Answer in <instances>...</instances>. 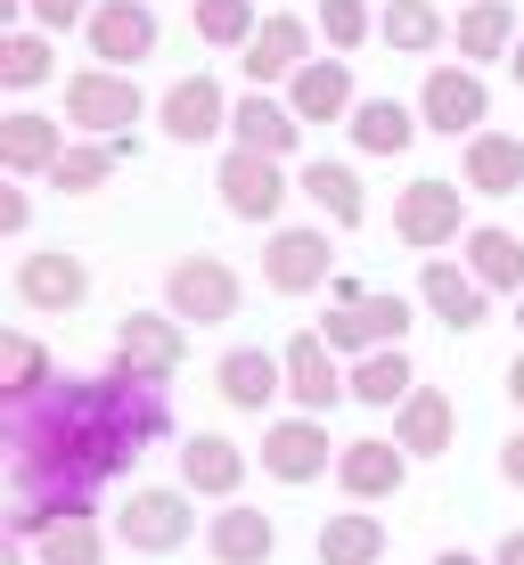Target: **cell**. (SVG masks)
<instances>
[{
	"label": "cell",
	"mask_w": 524,
	"mask_h": 565,
	"mask_svg": "<svg viewBox=\"0 0 524 565\" xmlns=\"http://www.w3.org/2000/svg\"><path fill=\"white\" fill-rule=\"evenodd\" d=\"M172 426L164 385L148 377H57L42 402L9 411V483H66V492H99L124 476Z\"/></svg>",
	"instance_id": "cell-1"
},
{
	"label": "cell",
	"mask_w": 524,
	"mask_h": 565,
	"mask_svg": "<svg viewBox=\"0 0 524 565\" xmlns=\"http://www.w3.org/2000/svg\"><path fill=\"white\" fill-rule=\"evenodd\" d=\"M115 533H124L131 557L189 550V533H197V492H181V483H131V500L115 509Z\"/></svg>",
	"instance_id": "cell-2"
},
{
	"label": "cell",
	"mask_w": 524,
	"mask_h": 565,
	"mask_svg": "<svg viewBox=\"0 0 524 565\" xmlns=\"http://www.w3.org/2000/svg\"><path fill=\"white\" fill-rule=\"evenodd\" d=\"M238 303H246V279L222 255H181L164 270V311L181 328H229V320H238Z\"/></svg>",
	"instance_id": "cell-3"
},
{
	"label": "cell",
	"mask_w": 524,
	"mask_h": 565,
	"mask_svg": "<svg viewBox=\"0 0 524 565\" xmlns=\"http://www.w3.org/2000/svg\"><path fill=\"white\" fill-rule=\"evenodd\" d=\"M66 124L83 131V140H124V131L140 124V83L115 74V66L66 74Z\"/></svg>",
	"instance_id": "cell-4"
},
{
	"label": "cell",
	"mask_w": 524,
	"mask_h": 565,
	"mask_svg": "<svg viewBox=\"0 0 524 565\" xmlns=\"http://www.w3.org/2000/svg\"><path fill=\"white\" fill-rule=\"evenodd\" d=\"M418 124L442 131V140H475L483 124H492V90H483L475 66H426V90H418Z\"/></svg>",
	"instance_id": "cell-5"
},
{
	"label": "cell",
	"mask_w": 524,
	"mask_h": 565,
	"mask_svg": "<svg viewBox=\"0 0 524 565\" xmlns=\"http://www.w3.org/2000/svg\"><path fill=\"white\" fill-rule=\"evenodd\" d=\"M213 189H222L229 222H255V230H270V222H279V205L296 198V181L279 172V156H255V148H229L222 172H213Z\"/></svg>",
	"instance_id": "cell-6"
},
{
	"label": "cell",
	"mask_w": 524,
	"mask_h": 565,
	"mask_svg": "<svg viewBox=\"0 0 524 565\" xmlns=\"http://www.w3.org/2000/svg\"><path fill=\"white\" fill-rule=\"evenodd\" d=\"M468 189L459 181H442V172H426V181H410L394 198V238L402 246H418V255H435V246H451V238H468Z\"/></svg>",
	"instance_id": "cell-7"
},
{
	"label": "cell",
	"mask_w": 524,
	"mask_h": 565,
	"mask_svg": "<svg viewBox=\"0 0 524 565\" xmlns=\"http://www.w3.org/2000/svg\"><path fill=\"white\" fill-rule=\"evenodd\" d=\"M287 402H296L303 418H328L344 394H353V369H344V353L320 337V328H303V337H287Z\"/></svg>",
	"instance_id": "cell-8"
},
{
	"label": "cell",
	"mask_w": 524,
	"mask_h": 565,
	"mask_svg": "<svg viewBox=\"0 0 524 565\" xmlns=\"http://www.w3.org/2000/svg\"><path fill=\"white\" fill-rule=\"evenodd\" d=\"M83 33H90V66H115V74H131L140 57H157V42H164V25H157L148 0H99Z\"/></svg>",
	"instance_id": "cell-9"
},
{
	"label": "cell",
	"mask_w": 524,
	"mask_h": 565,
	"mask_svg": "<svg viewBox=\"0 0 524 565\" xmlns=\"http://www.w3.org/2000/svg\"><path fill=\"white\" fill-rule=\"evenodd\" d=\"M181 361H189V328L172 320V311H124V328H115V369H124V377L164 385Z\"/></svg>",
	"instance_id": "cell-10"
},
{
	"label": "cell",
	"mask_w": 524,
	"mask_h": 565,
	"mask_svg": "<svg viewBox=\"0 0 524 565\" xmlns=\"http://www.w3.org/2000/svg\"><path fill=\"white\" fill-rule=\"evenodd\" d=\"M418 303L435 311L451 337H475V328L492 320V287H483L468 263H451V255H426V270H418Z\"/></svg>",
	"instance_id": "cell-11"
},
{
	"label": "cell",
	"mask_w": 524,
	"mask_h": 565,
	"mask_svg": "<svg viewBox=\"0 0 524 565\" xmlns=\"http://www.w3.org/2000/svg\"><path fill=\"white\" fill-rule=\"evenodd\" d=\"M17 303H25V311H50V320L83 311V303H90V263L66 255V246L25 255V263H17Z\"/></svg>",
	"instance_id": "cell-12"
},
{
	"label": "cell",
	"mask_w": 524,
	"mask_h": 565,
	"mask_svg": "<svg viewBox=\"0 0 524 565\" xmlns=\"http://www.w3.org/2000/svg\"><path fill=\"white\" fill-rule=\"evenodd\" d=\"M344 451L328 443V418H279V426H263V476H279V483H320L328 467H336Z\"/></svg>",
	"instance_id": "cell-13"
},
{
	"label": "cell",
	"mask_w": 524,
	"mask_h": 565,
	"mask_svg": "<svg viewBox=\"0 0 524 565\" xmlns=\"http://www.w3.org/2000/svg\"><path fill=\"white\" fill-rule=\"evenodd\" d=\"M320 337L336 344V353H385V344H402L410 337V303L402 296H361V303H328V320H320Z\"/></svg>",
	"instance_id": "cell-14"
},
{
	"label": "cell",
	"mask_w": 524,
	"mask_h": 565,
	"mask_svg": "<svg viewBox=\"0 0 524 565\" xmlns=\"http://www.w3.org/2000/svg\"><path fill=\"white\" fill-rule=\"evenodd\" d=\"M229 107H238V99H222L213 74H181V83L157 99V124H164V140L205 148V140H222V131H229Z\"/></svg>",
	"instance_id": "cell-15"
},
{
	"label": "cell",
	"mask_w": 524,
	"mask_h": 565,
	"mask_svg": "<svg viewBox=\"0 0 524 565\" xmlns=\"http://www.w3.org/2000/svg\"><path fill=\"white\" fill-rule=\"evenodd\" d=\"M66 115H42V107H17V115H0V172H17V181H50V164L66 156Z\"/></svg>",
	"instance_id": "cell-16"
},
{
	"label": "cell",
	"mask_w": 524,
	"mask_h": 565,
	"mask_svg": "<svg viewBox=\"0 0 524 565\" xmlns=\"http://www.w3.org/2000/svg\"><path fill=\"white\" fill-rule=\"evenodd\" d=\"M238 66H246V83H255V90L296 83V74L312 66V25H303V17H287V9H270V17H263V33L246 42Z\"/></svg>",
	"instance_id": "cell-17"
},
{
	"label": "cell",
	"mask_w": 524,
	"mask_h": 565,
	"mask_svg": "<svg viewBox=\"0 0 524 565\" xmlns=\"http://www.w3.org/2000/svg\"><path fill=\"white\" fill-rule=\"evenodd\" d=\"M328 270H336L328 230H270V246H263V287L270 296H312V287H328Z\"/></svg>",
	"instance_id": "cell-18"
},
{
	"label": "cell",
	"mask_w": 524,
	"mask_h": 565,
	"mask_svg": "<svg viewBox=\"0 0 524 565\" xmlns=\"http://www.w3.org/2000/svg\"><path fill=\"white\" fill-rule=\"evenodd\" d=\"M213 394H222L238 418H263L270 402L287 394V361L263 353V344H238V353H222V369H213Z\"/></svg>",
	"instance_id": "cell-19"
},
{
	"label": "cell",
	"mask_w": 524,
	"mask_h": 565,
	"mask_svg": "<svg viewBox=\"0 0 524 565\" xmlns=\"http://www.w3.org/2000/svg\"><path fill=\"white\" fill-rule=\"evenodd\" d=\"M336 483H344V500H353V509H368V500H394L402 483H410V451H402V443H385V435H361V443H344Z\"/></svg>",
	"instance_id": "cell-20"
},
{
	"label": "cell",
	"mask_w": 524,
	"mask_h": 565,
	"mask_svg": "<svg viewBox=\"0 0 524 565\" xmlns=\"http://www.w3.org/2000/svg\"><path fill=\"white\" fill-rule=\"evenodd\" d=\"M229 148H255V156H296L303 148V115L287 99H270V90H246L238 107H229Z\"/></svg>",
	"instance_id": "cell-21"
},
{
	"label": "cell",
	"mask_w": 524,
	"mask_h": 565,
	"mask_svg": "<svg viewBox=\"0 0 524 565\" xmlns=\"http://www.w3.org/2000/svg\"><path fill=\"white\" fill-rule=\"evenodd\" d=\"M287 107L303 115V131L312 124H353V57H312V66L287 83Z\"/></svg>",
	"instance_id": "cell-22"
},
{
	"label": "cell",
	"mask_w": 524,
	"mask_h": 565,
	"mask_svg": "<svg viewBox=\"0 0 524 565\" xmlns=\"http://www.w3.org/2000/svg\"><path fill=\"white\" fill-rule=\"evenodd\" d=\"M394 443H402L410 459H442V451L459 443V402L442 394V385H418V394L394 411Z\"/></svg>",
	"instance_id": "cell-23"
},
{
	"label": "cell",
	"mask_w": 524,
	"mask_h": 565,
	"mask_svg": "<svg viewBox=\"0 0 524 565\" xmlns=\"http://www.w3.org/2000/svg\"><path fill=\"white\" fill-rule=\"evenodd\" d=\"M238 483H246V451L229 435H189L181 443V492H197V500H238Z\"/></svg>",
	"instance_id": "cell-24"
},
{
	"label": "cell",
	"mask_w": 524,
	"mask_h": 565,
	"mask_svg": "<svg viewBox=\"0 0 524 565\" xmlns=\"http://www.w3.org/2000/svg\"><path fill=\"white\" fill-rule=\"evenodd\" d=\"M205 550H213V565H270L279 524H270L263 509H246V500H229V509L205 524Z\"/></svg>",
	"instance_id": "cell-25"
},
{
	"label": "cell",
	"mask_w": 524,
	"mask_h": 565,
	"mask_svg": "<svg viewBox=\"0 0 524 565\" xmlns=\"http://www.w3.org/2000/svg\"><path fill=\"white\" fill-rule=\"evenodd\" d=\"M124 156H140V148H131V131H124V140H74V148L50 164V189H57V198H99Z\"/></svg>",
	"instance_id": "cell-26"
},
{
	"label": "cell",
	"mask_w": 524,
	"mask_h": 565,
	"mask_svg": "<svg viewBox=\"0 0 524 565\" xmlns=\"http://www.w3.org/2000/svg\"><path fill=\"white\" fill-rule=\"evenodd\" d=\"M451 42H459V66H483V57H516V9L509 0H468L459 9V25H451Z\"/></svg>",
	"instance_id": "cell-27"
},
{
	"label": "cell",
	"mask_w": 524,
	"mask_h": 565,
	"mask_svg": "<svg viewBox=\"0 0 524 565\" xmlns=\"http://www.w3.org/2000/svg\"><path fill=\"white\" fill-rule=\"evenodd\" d=\"M459 246H468V270L492 287V296H524V238H516V230L483 222V230H468Z\"/></svg>",
	"instance_id": "cell-28"
},
{
	"label": "cell",
	"mask_w": 524,
	"mask_h": 565,
	"mask_svg": "<svg viewBox=\"0 0 524 565\" xmlns=\"http://www.w3.org/2000/svg\"><path fill=\"white\" fill-rule=\"evenodd\" d=\"M50 385H57L50 353L25 337V328H9V337H0V402H9V411H25V402H42Z\"/></svg>",
	"instance_id": "cell-29"
},
{
	"label": "cell",
	"mask_w": 524,
	"mask_h": 565,
	"mask_svg": "<svg viewBox=\"0 0 524 565\" xmlns=\"http://www.w3.org/2000/svg\"><path fill=\"white\" fill-rule=\"evenodd\" d=\"M296 189H303V198H312L336 230H361L368 198H361V172H353V164H328V156H312V164L296 172Z\"/></svg>",
	"instance_id": "cell-30"
},
{
	"label": "cell",
	"mask_w": 524,
	"mask_h": 565,
	"mask_svg": "<svg viewBox=\"0 0 524 565\" xmlns=\"http://www.w3.org/2000/svg\"><path fill=\"white\" fill-rule=\"evenodd\" d=\"M468 189H475V198H516V189H524V140H509V131H475V140H468Z\"/></svg>",
	"instance_id": "cell-31"
},
{
	"label": "cell",
	"mask_w": 524,
	"mask_h": 565,
	"mask_svg": "<svg viewBox=\"0 0 524 565\" xmlns=\"http://www.w3.org/2000/svg\"><path fill=\"white\" fill-rule=\"evenodd\" d=\"M377 33H385V50H402V57H435L442 42H451V25H442L435 0H385Z\"/></svg>",
	"instance_id": "cell-32"
},
{
	"label": "cell",
	"mask_w": 524,
	"mask_h": 565,
	"mask_svg": "<svg viewBox=\"0 0 524 565\" xmlns=\"http://www.w3.org/2000/svg\"><path fill=\"white\" fill-rule=\"evenodd\" d=\"M410 394H418V377H410V353H402V344L353 361V402H368V411H402Z\"/></svg>",
	"instance_id": "cell-33"
},
{
	"label": "cell",
	"mask_w": 524,
	"mask_h": 565,
	"mask_svg": "<svg viewBox=\"0 0 524 565\" xmlns=\"http://www.w3.org/2000/svg\"><path fill=\"white\" fill-rule=\"evenodd\" d=\"M418 131H426L418 107H402V99H361V107H353V148H361V156H402Z\"/></svg>",
	"instance_id": "cell-34"
},
{
	"label": "cell",
	"mask_w": 524,
	"mask_h": 565,
	"mask_svg": "<svg viewBox=\"0 0 524 565\" xmlns=\"http://www.w3.org/2000/svg\"><path fill=\"white\" fill-rule=\"evenodd\" d=\"M320 565H385V516H320Z\"/></svg>",
	"instance_id": "cell-35"
},
{
	"label": "cell",
	"mask_w": 524,
	"mask_h": 565,
	"mask_svg": "<svg viewBox=\"0 0 524 565\" xmlns=\"http://www.w3.org/2000/svg\"><path fill=\"white\" fill-rule=\"evenodd\" d=\"M263 33V17H255V0H197V42L205 50H238Z\"/></svg>",
	"instance_id": "cell-36"
},
{
	"label": "cell",
	"mask_w": 524,
	"mask_h": 565,
	"mask_svg": "<svg viewBox=\"0 0 524 565\" xmlns=\"http://www.w3.org/2000/svg\"><path fill=\"white\" fill-rule=\"evenodd\" d=\"M50 74H57L50 33H9V42H0V90H42Z\"/></svg>",
	"instance_id": "cell-37"
},
{
	"label": "cell",
	"mask_w": 524,
	"mask_h": 565,
	"mask_svg": "<svg viewBox=\"0 0 524 565\" xmlns=\"http://www.w3.org/2000/svg\"><path fill=\"white\" fill-rule=\"evenodd\" d=\"M33 550H42V565H107V533H99V516H90V524H57Z\"/></svg>",
	"instance_id": "cell-38"
},
{
	"label": "cell",
	"mask_w": 524,
	"mask_h": 565,
	"mask_svg": "<svg viewBox=\"0 0 524 565\" xmlns=\"http://www.w3.org/2000/svg\"><path fill=\"white\" fill-rule=\"evenodd\" d=\"M320 33L336 57H353L368 33H377V17H368V0H320Z\"/></svg>",
	"instance_id": "cell-39"
},
{
	"label": "cell",
	"mask_w": 524,
	"mask_h": 565,
	"mask_svg": "<svg viewBox=\"0 0 524 565\" xmlns=\"http://www.w3.org/2000/svg\"><path fill=\"white\" fill-rule=\"evenodd\" d=\"M17 9L33 17V33H66V25H90L99 0H17Z\"/></svg>",
	"instance_id": "cell-40"
},
{
	"label": "cell",
	"mask_w": 524,
	"mask_h": 565,
	"mask_svg": "<svg viewBox=\"0 0 524 565\" xmlns=\"http://www.w3.org/2000/svg\"><path fill=\"white\" fill-rule=\"evenodd\" d=\"M25 222H33V198H25V189H0V230L25 238Z\"/></svg>",
	"instance_id": "cell-41"
},
{
	"label": "cell",
	"mask_w": 524,
	"mask_h": 565,
	"mask_svg": "<svg viewBox=\"0 0 524 565\" xmlns=\"http://www.w3.org/2000/svg\"><path fill=\"white\" fill-rule=\"evenodd\" d=\"M500 476H509V483H516V492H524V426H516V435H509V443H500Z\"/></svg>",
	"instance_id": "cell-42"
},
{
	"label": "cell",
	"mask_w": 524,
	"mask_h": 565,
	"mask_svg": "<svg viewBox=\"0 0 524 565\" xmlns=\"http://www.w3.org/2000/svg\"><path fill=\"white\" fill-rule=\"evenodd\" d=\"M492 565H524V533H500V550H492Z\"/></svg>",
	"instance_id": "cell-43"
},
{
	"label": "cell",
	"mask_w": 524,
	"mask_h": 565,
	"mask_svg": "<svg viewBox=\"0 0 524 565\" xmlns=\"http://www.w3.org/2000/svg\"><path fill=\"white\" fill-rule=\"evenodd\" d=\"M500 385H509V402H516V411H524V353L509 361V377H500Z\"/></svg>",
	"instance_id": "cell-44"
},
{
	"label": "cell",
	"mask_w": 524,
	"mask_h": 565,
	"mask_svg": "<svg viewBox=\"0 0 524 565\" xmlns=\"http://www.w3.org/2000/svg\"><path fill=\"white\" fill-rule=\"evenodd\" d=\"M435 565H483V557H468V550H442Z\"/></svg>",
	"instance_id": "cell-45"
},
{
	"label": "cell",
	"mask_w": 524,
	"mask_h": 565,
	"mask_svg": "<svg viewBox=\"0 0 524 565\" xmlns=\"http://www.w3.org/2000/svg\"><path fill=\"white\" fill-rule=\"evenodd\" d=\"M509 74H516V90H524V42H516V57H509Z\"/></svg>",
	"instance_id": "cell-46"
},
{
	"label": "cell",
	"mask_w": 524,
	"mask_h": 565,
	"mask_svg": "<svg viewBox=\"0 0 524 565\" xmlns=\"http://www.w3.org/2000/svg\"><path fill=\"white\" fill-rule=\"evenodd\" d=\"M516 328H524V296H516Z\"/></svg>",
	"instance_id": "cell-47"
}]
</instances>
